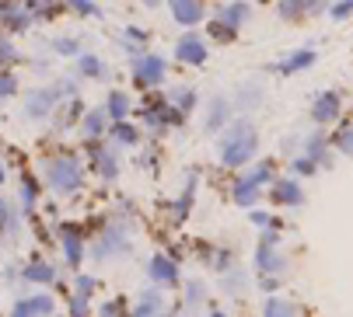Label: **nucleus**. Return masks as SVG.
Here are the masks:
<instances>
[{
	"label": "nucleus",
	"mask_w": 353,
	"mask_h": 317,
	"mask_svg": "<svg viewBox=\"0 0 353 317\" xmlns=\"http://www.w3.org/2000/svg\"><path fill=\"white\" fill-rule=\"evenodd\" d=\"M74 293L88 300V296L94 293V279H91V276H77V283H74Z\"/></svg>",
	"instance_id": "obj_43"
},
{
	"label": "nucleus",
	"mask_w": 353,
	"mask_h": 317,
	"mask_svg": "<svg viewBox=\"0 0 353 317\" xmlns=\"http://www.w3.org/2000/svg\"><path fill=\"white\" fill-rule=\"evenodd\" d=\"M140 4H143V8H150V11H158L161 4H168V0H140Z\"/></svg>",
	"instance_id": "obj_46"
},
{
	"label": "nucleus",
	"mask_w": 353,
	"mask_h": 317,
	"mask_svg": "<svg viewBox=\"0 0 353 317\" xmlns=\"http://www.w3.org/2000/svg\"><path fill=\"white\" fill-rule=\"evenodd\" d=\"M84 109H88V101L77 94V98H67V101H60L57 105V112L49 116V129H53L57 136H63V133H70V129H77V122H81V116H84Z\"/></svg>",
	"instance_id": "obj_10"
},
{
	"label": "nucleus",
	"mask_w": 353,
	"mask_h": 317,
	"mask_svg": "<svg viewBox=\"0 0 353 317\" xmlns=\"http://www.w3.org/2000/svg\"><path fill=\"white\" fill-rule=\"evenodd\" d=\"M315 171H319V164L312 161V157H305V153L290 161V175H294V178H297V175H301V178H308V175H315Z\"/></svg>",
	"instance_id": "obj_38"
},
{
	"label": "nucleus",
	"mask_w": 353,
	"mask_h": 317,
	"mask_svg": "<svg viewBox=\"0 0 353 317\" xmlns=\"http://www.w3.org/2000/svg\"><path fill=\"white\" fill-rule=\"evenodd\" d=\"M297 314V307L294 303H287V300H266V307H263V317H294Z\"/></svg>",
	"instance_id": "obj_37"
},
{
	"label": "nucleus",
	"mask_w": 353,
	"mask_h": 317,
	"mask_svg": "<svg viewBox=\"0 0 353 317\" xmlns=\"http://www.w3.org/2000/svg\"><path fill=\"white\" fill-rule=\"evenodd\" d=\"M332 143H336V150H339V153L353 157V119H346V122H343V126L336 129Z\"/></svg>",
	"instance_id": "obj_36"
},
{
	"label": "nucleus",
	"mask_w": 353,
	"mask_h": 317,
	"mask_svg": "<svg viewBox=\"0 0 353 317\" xmlns=\"http://www.w3.org/2000/svg\"><path fill=\"white\" fill-rule=\"evenodd\" d=\"M126 70H130L133 91H140V94H143V91H158V87H165V84H168V70H172V63H168L165 52L143 49L140 56L126 60Z\"/></svg>",
	"instance_id": "obj_3"
},
{
	"label": "nucleus",
	"mask_w": 353,
	"mask_h": 317,
	"mask_svg": "<svg viewBox=\"0 0 353 317\" xmlns=\"http://www.w3.org/2000/svg\"><path fill=\"white\" fill-rule=\"evenodd\" d=\"M203 296H207V283H199V279H189L185 283V307H196Z\"/></svg>",
	"instance_id": "obj_40"
},
{
	"label": "nucleus",
	"mask_w": 353,
	"mask_h": 317,
	"mask_svg": "<svg viewBox=\"0 0 353 317\" xmlns=\"http://www.w3.org/2000/svg\"><path fill=\"white\" fill-rule=\"evenodd\" d=\"M329 11V0H276V14L280 21H301L308 14H325Z\"/></svg>",
	"instance_id": "obj_18"
},
{
	"label": "nucleus",
	"mask_w": 353,
	"mask_h": 317,
	"mask_svg": "<svg viewBox=\"0 0 353 317\" xmlns=\"http://www.w3.org/2000/svg\"><path fill=\"white\" fill-rule=\"evenodd\" d=\"M276 286H280V279H276V276H263V279H259V289H263V293H273Z\"/></svg>",
	"instance_id": "obj_45"
},
{
	"label": "nucleus",
	"mask_w": 353,
	"mask_h": 317,
	"mask_svg": "<svg viewBox=\"0 0 353 317\" xmlns=\"http://www.w3.org/2000/svg\"><path fill=\"white\" fill-rule=\"evenodd\" d=\"M224 279H221V289H228V293H238V289H245V272L241 269H228V272H221Z\"/></svg>",
	"instance_id": "obj_39"
},
{
	"label": "nucleus",
	"mask_w": 353,
	"mask_h": 317,
	"mask_svg": "<svg viewBox=\"0 0 353 317\" xmlns=\"http://www.w3.org/2000/svg\"><path fill=\"white\" fill-rule=\"evenodd\" d=\"M109 143H116L119 150H137L143 143V129L137 119H123V122H109V133H105Z\"/></svg>",
	"instance_id": "obj_20"
},
{
	"label": "nucleus",
	"mask_w": 353,
	"mask_h": 317,
	"mask_svg": "<svg viewBox=\"0 0 353 317\" xmlns=\"http://www.w3.org/2000/svg\"><path fill=\"white\" fill-rule=\"evenodd\" d=\"M84 153H88V171H94L102 182H116L123 175V153L116 143L109 140H84Z\"/></svg>",
	"instance_id": "obj_6"
},
{
	"label": "nucleus",
	"mask_w": 353,
	"mask_h": 317,
	"mask_svg": "<svg viewBox=\"0 0 353 317\" xmlns=\"http://www.w3.org/2000/svg\"><path fill=\"white\" fill-rule=\"evenodd\" d=\"M49 49H53L60 60H77L84 52V35H57V39H49Z\"/></svg>",
	"instance_id": "obj_29"
},
{
	"label": "nucleus",
	"mask_w": 353,
	"mask_h": 317,
	"mask_svg": "<svg viewBox=\"0 0 353 317\" xmlns=\"http://www.w3.org/2000/svg\"><path fill=\"white\" fill-rule=\"evenodd\" d=\"M25 56L18 52V45H14V35H8L4 28H0V70H8V67H14V63H21Z\"/></svg>",
	"instance_id": "obj_33"
},
{
	"label": "nucleus",
	"mask_w": 353,
	"mask_h": 317,
	"mask_svg": "<svg viewBox=\"0 0 353 317\" xmlns=\"http://www.w3.org/2000/svg\"><path fill=\"white\" fill-rule=\"evenodd\" d=\"M25 283H57V265H49L46 258H32L28 265H21Z\"/></svg>",
	"instance_id": "obj_28"
},
{
	"label": "nucleus",
	"mask_w": 353,
	"mask_h": 317,
	"mask_svg": "<svg viewBox=\"0 0 353 317\" xmlns=\"http://www.w3.org/2000/svg\"><path fill=\"white\" fill-rule=\"evenodd\" d=\"M210 265H214V272H228V269L234 265V254H231V248H217V254L210 258Z\"/></svg>",
	"instance_id": "obj_41"
},
{
	"label": "nucleus",
	"mask_w": 353,
	"mask_h": 317,
	"mask_svg": "<svg viewBox=\"0 0 353 317\" xmlns=\"http://www.w3.org/2000/svg\"><path fill=\"white\" fill-rule=\"evenodd\" d=\"M147 276H150V283H154V286H179V283H182L179 261H175L172 254H161V251L150 254V261H147Z\"/></svg>",
	"instance_id": "obj_13"
},
{
	"label": "nucleus",
	"mask_w": 353,
	"mask_h": 317,
	"mask_svg": "<svg viewBox=\"0 0 353 317\" xmlns=\"http://www.w3.org/2000/svg\"><path fill=\"white\" fill-rule=\"evenodd\" d=\"M60 105V94L53 84H32V87H21V119L25 122H35V126H46L49 116L57 112Z\"/></svg>",
	"instance_id": "obj_5"
},
{
	"label": "nucleus",
	"mask_w": 353,
	"mask_h": 317,
	"mask_svg": "<svg viewBox=\"0 0 353 317\" xmlns=\"http://www.w3.org/2000/svg\"><path fill=\"white\" fill-rule=\"evenodd\" d=\"M231 119H234V105H231L228 91H217V94H210L203 101V133L207 136H217Z\"/></svg>",
	"instance_id": "obj_8"
},
{
	"label": "nucleus",
	"mask_w": 353,
	"mask_h": 317,
	"mask_svg": "<svg viewBox=\"0 0 353 317\" xmlns=\"http://www.w3.org/2000/svg\"><path fill=\"white\" fill-rule=\"evenodd\" d=\"M256 153H259V129L248 116H234L217 133V157L224 168H245L256 161Z\"/></svg>",
	"instance_id": "obj_2"
},
{
	"label": "nucleus",
	"mask_w": 353,
	"mask_h": 317,
	"mask_svg": "<svg viewBox=\"0 0 353 317\" xmlns=\"http://www.w3.org/2000/svg\"><path fill=\"white\" fill-rule=\"evenodd\" d=\"M21 63H28V67H32V70H35L39 77H42V74H49V70H53V60H21Z\"/></svg>",
	"instance_id": "obj_44"
},
{
	"label": "nucleus",
	"mask_w": 353,
	"mask_h": 317,
	"mask_svg": "<svg viewBox=\"0 0 353 317\" xmlns=\"http://www.w3.org/2000/svg\"><path fill=\"white\" fill-rule=\"evenodd\" d=\"M203 35H207V42H214V45H234L241 32L228 28V25H224V21H217V18H207V28H203Z\"/></svg>",
	"instance_id": "obj_30"
},
{
	"label": "nucleus",
	"mask_w": 353,
	"mask_h": 317,
	"mask_svg": "<svg viewBox=\"0 0 353 317\" xmlns=\"http://www.w3.org/2000/svg\"><path fill=\"white\" fill-rule=\"evenodd\" d=\"M21 77H18V70L14 67H8V70H0V101H11V98H18L21 94Z\"/></svg>",
	"instance_id": "obj_34"
},
{
	"label": "nucleus",
	"mask_w": 353,
	"mask_h": 317,
	"mask_svg": "<svg viewBox=\"0 0 353 317\" xmlns=\"http://www.w3.org/2000/svg\"><path fill=\"white\" fill-rule=\"evenodd\" d=\"M332 21H346V18H353V0H339V4H329V11H325Z\"/></svg>",
	"instance_id": "obj_42"
},
{
	"label": "nucleus",
	"mask_w": 353,
	"mask_h": 317,
	"mask_svg": "<svg viewBox=\"0 0 353 317\" xmlns=\"http://www.w3.org/2000/svg\"><path fill=\"white\" fill-rule=\"evenodd\" d=\"M63 8L77 18H91V21H105V11L102 4H94V0H63Z\"/></svg>",
	"instance_id": "obj_32"
},
{
	"label": "nucleus",
	"mask_w": 353,
	"mask_h": 317,
	"mask_svg": "<svg viewBox=\"0 0 353 317\" xmlns=\"http://www.w3.org/2000/svg\"><path fill=\"white\" fill-rule=\"evenodd\" d=\"M8 182V171H4V164H0V185H4Z\"/></svg>",
	"instance_id": "obj_49"
},
{
	"label": "nucleus",
	"mask_w": 353,
	"mask_h": 317,
	"mask_svg": "<svg viewBox=\"0 0 353 317\" xmlns=\"http://www.w3.org/2000/svg\"><path fill=\"white\" fill-rule=\"evenodd\" d=\"M8 317H53V296L39 293V296H25L14 303V310Z\"/></svg>",
	"instance_id": "obj_24"
},
{
	"label": "nucleus",
	"mask_w": 353,
	"mask_h": 317,
	"mask_svg": "<svg viewBox=\"0 0 353 317\" xmlns=\"http://www.w3.org/2000/svg\"><path fill=\"white\" fill-rule=\"evenodd\" d=\"M60 244H63V254H67L70 265H81L84 261V241L77 237L74 223H60Z\"/></svg>",
	"instance_id": "obj_27"
},
{
	"label": "nucleus",
	"mask_w": 353,
	"mask_h": 317,
	"mask_svg": "<svg viewBox=\"0 0 353 317\" xmlns=\"http://www.w3.org/2000/svg\"><path fill=\"white\" fill-rule=\"evenodd\" d=\"M39 195H42V182H39L32 171H21V178H18V202H21V213H32L35 202H39Z\"/></svg>",
	"instance_id": "obj_26"
},
{
	"label": "nucleus",
	"mask_w": 353,
	"mask_h": 317,
	"mask_svg": "<svg viewBox=\"0 0 353 317\" xmlns=\"http://www.w3.org/2000/svg\"><path fill=\"white\" fill-rule=\"evenodd\" d=\"M158 310H161V289L150 286V289L140 293V300H137V307H133V317H154Z\"/></svg>",
	"instance_id": "obj_31"
},
{
	"label": "nucleus",
	"mask_w": 353,
	"mask_h": 317,
	"mask_svg": "<svg viewBox=\"0 0 353 317\" xmlns=\"http://www.w3.org/2000/svg\"><path fill=\"white\" fill-rule=\"evenodd\" d=\"M308 112H312V122H315V126H329V122H336L339 112H343V91H336V87L319 91Z\"/></svg>",
	"instance_id": "obj_12"
},
{
	"label": "nucleus",
	"mask_w": 353,
	"mask_h": 317,
	"mask_svg": "<svg viewBox=\"0 0 353 317\" xmlns=\"http://www.w3.org/2000/svg\"><path fill=\"white\" fill-rule=\"evenodd\" d=\"M84 175H88V164L74 146L60 143L57 150H49L42 157V185L49 192H57L60 199H74L84 188Z\"/></svg>",
	"instance_id": "obj_1"
},
{
	"label": "nucleus",
	"mask_w": 353,
	"mask_h": 317,
	"mask_svg": "<svg viewBox=\"0 0 353 317\" xmlns=\"http://www.w3.org/2000/svg\"><path fill=\"white\" fill-rule=\"evenodd\" d=\"M168 14L179 28H196L210 18L207 0H168Z\"/></svg>",
	"instance_id": "obj_11"
},
{
	"label": "nucleus",
	"mask_w": 353,
	"mask_h": 317,
	"mask_svg": "<svg viewBox=\"0 0 353 317\" xmlns=\"http://www.w3.org/2000/svg\"><path fill=\"white\" fill-rule=\"evenodd\" d=\"M210 317H228V314H224L221 307H210Z\"/></svg>",
	"instance_id": "obj_47"
},
{
	"label": "nucleus",
	"mask_w": 353,
	"mask_h": 317,
	"mask_svg": "<svg viewBox=\"0 0 353 317\" xmlns=\"http://www.w3.org/2000/svg\"><path fill=\"white\" fill-rule=\"evenodd\" d=\"M263 98H266V87H263L259 80H245V84H238L234 94H231L234 116H248V119H252V112H259Z\"/></svg>",
	"instance_id": "obj_14"
},
{
	"label": "nucleus",
	"mask_w": 353,
	"mask_h": 317,
	"mask_svg": "<svg viewBox=\"0 0 353 317\" xmlns=\"http://www.w3.org/2000/svg\"><path fill=\"white\" fill-rule=\"evenodd\" d=\"M210 18H217L228 28L241 32V25L252 18V0H221V4H214V14Z\"/></svg>",
	"instance_id": "obj_19"
},
{
	"label": "nucleus",
	"mask_w": 353,
	"mask_h": 317,
	"mask_svg": "<svg viewBox=\"0 0 353 317\" xmlns=\"http://www.w3.org/2000/svg\"><path fill=\"white\" fill-rule=\"evenodd\" d=\"M276 178V164L270 161V157H263V161H252L245 164V171L238 175L234 188H231V199L241 206V209H252L259 199H263V188Z\"/></svg>",
	"instance_id": "obj_4"
},
{
	"label": "nucleus",
	"mask_w": 353,
	"mask_h": 317,
	"mask_svg": "<svg viewBox=\"0 0 353 317\" xmlns=\"http://www.w3.org/2000/svg\"><path fill=\"white\" fill-rule=\"evenodd\" d=\"M57 94H60V101H67V98H77L81 94V77L77 74H63V77H57Z\"/></svg>",
	"instance_id": "obj_35"
},
{
	"label": "nucleus",
	"mask_w": 353,
	"mask_h": 317,
	"mask_svg": "<svg viewBox=\"0 0 353 317\" xmlns=\"http://www.w3.org/2000/svg\"><path fill=\"white\" fill-rule=\"evenodd\" d=\"M329 136L319 129V133H312L308 140H301V146H305V157H312V161L319 164V168H329L332 164V153H329Z\"/></svg>",
	"instance_id": "obj_25"
},
{
	"label": "nucleus",
	"mask_w": 353,
	"mask_h": 317,
	"mask_svg": "<svg viewBox=\"0 0 353 317\" xmlns=\"http://www.w3.org/2000/svg\"><path fill=\"white\" fill-rule=\"evenodd\" d=\"M319 63V52L312 49V45H301V49H290L283 60H276L270 70L273 74H280V77H294V74H301V70H308V67H315Z\"/></svg>",
	"instance_id": "obj_15"
},
{
	"label": "nucleus",
	"mask_w": 353,
	"mask_h": 317,
	"mask_svg": "<svg viewBox=\"0 0 353 317\" xmlns=\"http://www.w3.org/2000/svg\"><path fill=\"white\" fill-rule=\"evenodd\" d=\"M154 317H179V314H175V310H158Z\"/></svg>",
	"instance_id": "obj_48"
},
{
	"label": "nucleus",
	"mask_w": 353,
	"mask_h": 317,
	"mask_svg": "<svg viewBox=\"0 0 353 317\" xmlns=\"http://www.w3.org/2000/svg\"><path fill=\"white\" fill-rule=\"evenodd\" d=\"M74 74L81 77V80H112V70H109V63H105V56L102 52H91V49H84L81 56L74 60Z\"/></svg>",
	"instance_id": "obj_17"
},
{
	"label": "nucleus",
	"mask_w": 353,
	"mask_h": 317,
	"mask_svg": "<svg viewBox=\"0 0 353 317\" xmlns=\"http://www.w3.org/2000/svg\"><path fill=\"white\" fill-rule=\"evenodd\" d=\"M270 199L280 202V206H301L305 202V192H301L297 178L290 175V178H273L270 182Z\"/></svg>",
	"instance_id": "obj_23"
},
{
	"label": "nucleus",
	"mask_w": 353,
	"mask_h": 317,
	"mask_svg": "<svg viewBox=\"0 0 353 317\" xmlns=\"http://www.w3.org/2000/svg\"><path fill=\"white\" fill-rule=\"evenodd\" d=\"M172 60H175L179 67H192V70L207 67V60H210V42H207V35L196 32V28H185V32L175 39V45H172Z\"/></svg>",
	"instance_id": "obj_7"
},
{
	"label": "nucleus",
	"mask_w": 353,
	"mask_h": 317,
	"mask_svg": "<svg viewBox=\"0 0 353 317\" xmlns=\"http://www.w3.org/2000/svg\"><path fill=\"white\" fill-rule=\"evenodd\" d=\"M165 98H168L172 109H179L182 116L199 112V91H196L192 84H168V87H165Z\"/></svg>",
	"instance_id": "obj_22"
},
{
	"label": "nucleus",
	"mask_w": 353,
	"mask_h": 317,
	"mask_svg": "<svg viewBox=\"0 0 353 317\" xmlns=\"http://www.w3.org/2000/svg\"><path fill=\"white\" fill-rule=\"evenodd\" d=\"M119 254H130V241H126V223H109L105 230H102V237L94 241V248H91V258H98V261H109V258H119Z\"/></svg>",
	"instance_id": "obj_9"
},
{
	"label": "nucleus",
	"mask_w": 353,
	"mask_h": 317,
	"mask_svg": "<svg viewBox=\"0 0 353 317\" xmlns=\"http://www.w3.org/2000/svg\"><path fill=\"white\" fill-rule=\"evenodd\" d=\"M105 112L112 122H123V119H133V109H137V98L126 91V87H109L105 91Z\"/></svg>",
	"instance_id": "obj_21"
},
{
	"label": "nucleus",
	"mask_w": 353,
	"mask_h": 317,
	"mask_svg": "<svg viewBox=\"0 0 353 317\" xmlns=\"http://www.w3.org/2000/svg\"><path fill=\"white\" fill-rule=\"evenodd\" d=\"M109 112H105V105H88L84 109V116H81V122H77V133H81V140H105V133H109Z\"/></svg>",
	"instance_id": "obj_16"
}]
</instances>
